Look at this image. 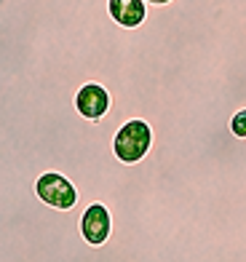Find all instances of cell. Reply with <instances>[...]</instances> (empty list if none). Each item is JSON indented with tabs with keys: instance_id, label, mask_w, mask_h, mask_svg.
I'll list each match as a JSON object with an SVG mask.
<instances>
[{
	"instance_id": "cell-1",
	"label": "cell",
	"mask_w": 246,
	"mask_h": 262,
	"mask_svg": "<svg viewBox=\"0 0 246 262\" xmlns=\"http://www.w3.org/2000/svg\"><path fill=\"white\" fill-rule=\"evenodd\" d=\"M150 145H153V128H150V123L142 121V118L126 121L113 134V152L123 166L139 163L150 152Z\"/></svg>"
},
{
	"instance_id": "cell-2",
	"label": "cell",
	"mask_w": 246,
	"mask_h": 262,
	"mask_svg": "<svg viewBox=\"0 0 246 262\" xmlns=\"http://www.w3.org/2000/svg\"><path fill=\"white\" fill-rule=\"evenodd\" d=\"M35 193L46 206L56 211H70L78 204V187L62 171H43L35 180Z\"/></svg>"
},
{
	"instance_id": "cell-3",
	"label": "cell",
	"mask_w": 246,
	"mask_h": 262,
	"mask_svg": "<svg viewBox=\"0 0 246 262\" xmlns=\"http://www.w3.org/2000/svg\"><path fill=\"white\" fill-rule=\"evenodd\" d=\"M73 104H75V113L83 118V121L97 123V121H102V118L107 115V110H110V91L104 89L102 83L88 80V83H83V86L75 91Z\"/></svg>"
},
{
	"instance_id": "cell-4",
	"label": "cell",
	"mask_w": 246,
	"mask_h": 262,
	"mask_svg": "<svg viewBox=\"0 0 246 262\" xmlns=\"http://www.w3.org/2000/svg\"><path fill=\"white\" fill-rule=\"evenodd\" d=\"M110 233H113L110 209L104 204H99V201L88 204L83 209V214H80V235H83L91 246H102L110 238Z\"/></svg>"
},
{
	"instance_id": "cell-5",
	"label": "cell",
	"mask_w": 246,
	"mask_h": 262,
	"mask_svg": "<svg viewBox=\"0 0 246 262\" xmlns=\"http://www.w3.org/2000/svg\"><path fill=\"white\" fill-rule=\"evenodd\" d=\"M107 11L118 27H139L145 21L147 3L145 0H107Z\"/></svg>"
},
{
	"instance_id": "cell-6",
	"label": "cell",
	"mask_w": 246,
	"mask_h": 262,
	"mask_svg": "<svg viewBox=\"0 0 246 262\" xmlns=\"http://www.w3.org/2000/svg\"><path fill=\"white\" fill-rule=\"evenodd\" d=\"M212 3L233 27L246 35V0H212Z\"/></svg>"
},
{
	"instance_id": "cell-7",
	"label": "cell",
	"mask_w": 246,
	"mask_h": 262,
	"mask_svg": "<svg viewBox=\"0 0 246 262\" xmlns=\"http://www.w3.org/2000/svg\"><path fill=\"white\" fill-rule=\"evenodd\" d=\"M230 134L236 139H246V107L230 118Z\"/></svg>"
},
{
	"instance_id": "cell-8",
	"label": "cell",
	"mask_w": 246,
	"mask_h": 262,
	"mask_svg": "<svg viewBox=\"0 0 246 262\" xmlns=\"http://www.w3.org/2000/svg\"><path fill=\"white\" fill-rule=\"evenodd\" d=\"M145 3H150V6H163V3H169V0H145Z\"/></svg>"
}]
</instances>
